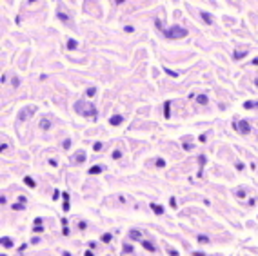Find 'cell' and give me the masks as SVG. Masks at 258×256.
I'll return each instance as SVG.
<instances>
[{
    "mask_svg": "<svg viewBox=\"0 0 258 256\" xmlns=\"http://www.w3.org/2000/svg\"><path fill=\"white\" fill-rule=\"evenodd\" d=\"M24 183H26L27 187H31V189H33V187H36V182L33 180L31 176H26V178H24Z\"/></svg>",
    "mask_w": 258,
    "mask_h": 256,
    "instance_id": "17",
    "label": "cell"
},
{
    "mask_svg": "<svg viewBox=\"0 0 258 256\" xmlns=\"http://www.w3.org/2000/svg\"><path fill=\"white\" fill-rule=\"evenodd\" d=\"M26 207V203L24 202H18V203H13V211H22Z\"/></svg>",
    "mask_w": 258,
    "mask_h": 256,
    "instance_id": "20",
    "label": "cell"
},
{
    "mask_svg": "<svg viewBox=\"0 0 258 256\" xmlns=\"http://www.w3.org/2000/svg\"><path fill=\"white\" fill-rule=\"evenodd\" d=\"M49 127H51V122H49L47 118H42V120H40V129H42V131H49Z\"/></svg>",
    "mask_w": 258,
    "mask_h": 256,
    "instance_id": "10",
    "label": "cell"
},
{
    "mask_svg": "<svg viewBox=\"0 0 258 256\" xmlns=\"http://www.w3.org/2000/svg\"><path fill=\"white\" fill-rule=\"evenodd\" d=\"M124 2H126V0H115V4H117V6H120V4H124Z\"/></svg>",
    "mask_w": 258,
    "mask_h": 256,
    "instance_id": "43",
    "label": "cell"
},
{
    "mask_svg": "<svg viewBox=\"0 0 258 256\" xmlns=\"http://www.w3.org/2000/svg\"><path fill=\"white\" fill-rule=\"evenodd\" d=\"M56 17H58V20H62L64 24H71V17L62 11V6H58V9H56Z\"/></svg>",
    "mask_w": 258,
    "mask_h": 256,
    "instance_id": "4",
    "label": "cell"
},
{
    "mask_svg": "<svg viewBox=\"0 0 258 256\" xmlns=\"http://www.w3.org/2000/svg\"><path fill=\"white\" fill-rule=\"evenodd\" d=\"M164 71H165V73H167L169 76H173V78H176V76H178V73H176V71H171V69H167V67H165Z\"/></svg>",
    "mask_w": 258,
    "mask_h": 256,
    "instance_id": "26",
    "label": "cell"
},
{
    "mask_svg": "<svg viewBox=\"0 0 258 256\" xmlns=\"http://www.w3.org/2000/svg\"><path fill=\"white\" fill-rule=\"evenodd\" d=\"M205 162H207V158H205L204 154H200V156H198V164H200V167H204Z\"/></svg>",
    "mask_w": 258,
    "mask_h": 256,
    "instance_id": "25",
    "label": "cell"
},
{
    "mask_svg": "<svg viewBox=\"0 0 258 256\" xmlns=\"http://www.w3.org/2000/svg\"><path fill=\"white\" fill-rule=\"evenodd\" d=\"M238 131H240L242 135H247L249 131H251V126H249L247 120H242V122H238Z\"/></svg>",
    "mask_w": 258,
    "mask_h": 256,
    "instance_id": "5",
    "label": "cell"
},
{
    "mask_svg": "<svg viewBox=\"0 0 258 256\" xmlns=\"http://www.w3.org/2000/svg\"><path fill=\"white\" fill-rule=\"evenodd\" d=\"M164 36L169 38V40H174V38H184L187 36V29H184L180 26H173L169 29H164Z\"/></svg>",
    "mask_w": 258,
    "mask_h": 256,
    "instance_id": "2",
    "label": "cell"
},
{
    "mask_svg": "<svg viewBox=\"0 0 258 256\" xmlns=\"http://www.w3.org/2000/svg\"><path fill=\"white\" fill-rule=\"evenodd\" d=\"M142 245H144V249H147L149 253H155V251H156V247L153 245L151 242H147V240H142Z\"/></svg>",
    "mask_w": 258,
    "mask_h": 256,
    "instance_id": "11",
    "label": "cell"
},
{
    "mask_svg": "<svg viewBox=\"0 0 258 256\" xmlns=\"http://www.w3.org/2000/svg\"><path fill=\"white\" fill-rule=\"evenodd\" d=\"M255 85H256V87H258V78H255Z\"/></svg>",
    "mask_w": 258,
    "mask_h": 256,
    "instance_id": "44",
    "label": "cell"
},
{
    "mask_svg": "<svg viewBox=\"0 0 258 256\" xmlns=\"http://www.w3.org/2000/svg\"><path fill=\"white\" fill-rule=\"evenodd\" d=\"M244 107H246V109H253V107H256V102H251V100H247V102L244 104Z\"/></svg>",
    "mask_w": 258,
    "mask_h": 256,
    "instance_id": "23",
    "label": "cell"
},
{
    "mask_svg": "<svg viewBox=\"0 0 258 256\" xmlns=\"http://www.w3.org/2000/svg\"><path fill=\"white\" fill-rule=\"evenodd\" d=\"M244 169H246V165H244L242 162H238V164H236V171H244Z\"/></svg>",
    "mask_w": 258,
    "mask_h": 256,
    "instance_id": "35",
    "label": "cell"
},
{
    "mask_svg": "<svg viewBox=\"0 0 258 256\" xmlns=\"http://www.w3.org/2000/svg\"><path fill=\"white\" fill-rule=\"evenodd\" d=\"M62 198H64V202H69V194L67 192H62Z\"/></svg>",
    "mask_w": 258,
    "mask_h": 256,
    "instance_id": "40",
    "label": "cell"
},
{
    "mask_svg": "<svg viewBox=\"0 0 258 256\" xmlns=\"http://www.w3.org/2000/svg\"><path fill=\"white\" fill-rule=\"evenodd\" d=\"M95 93H97V87H89V89L86 91V95L89 96V98H91V96H95Z\"/></svg>",
    "mask_w": 258,
    "mask_h": 256,
    "instance_id": "24",
    "label": "cell"
},
{
    "mask_svg": "<svg viewBox=\"0 0 258 256\" xmlns=\"http://www.w3.org/2000/svg\"><path fill=\"white\" fill-rule=\"evenodd\" d=\"M122 251H124V253H133L135 249H133V245H131V244H124V247H122Z\"/></svg>",
    "mask_w": 258,
    "mask_h": 256,
    "instance_id": "21",
    "label": "cell"
},
{
    "mask_svg": "<svg viewBox=\"0 0 258 256\" xmlns=\"http://www.w3.org/2000/svg\"><path fill=\"white\" fill-rule=\"evenodd\" d=\"M151 209L155 214H164V207L162 205H156V203H151Z\"/></svg>",
    "mask_w": 258,
    "mask_h": 256,
    "instance_id": "16",
    "label": "cell"
},
{
    "mask_svg": "<svg viewBox=\"0 0 258 256\" xmlns=\"http://www.w3.org/2000/svg\"><path fill=\"white\" fill-rule=\"evenodd\" d=\"M182 147H184L185 151H191V149H193V145H191V144H187V142H184V144H182Z\"/></svg>",
    "mask_w": 258,
    "mask_h": 256,
    "instance_id": "32",
    "label": "cell"
},
{
    "mask_svg": "<svg viewBox=\"0 0 258 256\" xmlns=\"http://www.w3.org/2000/svg\"><path fill=\"white\" fill-rule=\"evenodd\" d=\"M64 211H69V202H64Z\"/></svg>",
    "mask_w": 258,
    "mask_h": 256,
    "instance_id": "42",
    "label": "cell"
},
{
    "mask_svg": "<svg viewBox=\"0 0 258 256\" xmlns=\"http://www.w3.org/2000/svg\"><path fill=\"white\" fill-rule=\"evenodd\" d=\"M78 227H80L82 231H84V229H86V227H87V224H86V222H80V224H78Z\"/></svg>",
    "mask_w": 258,
    "mask_h": 256,
    "instance_id": "41",
    "label": "cell"
},
{
    "mask_svg": "<svg viewBox=\"0 0 258 256\" xmlns=\"http://www.w3.org/2000/svg\"><path fill=\"white\" fill-rule=\"evenodd\" d=\"M122 122H124V116H122V115H115V116L109 118V124H111V126H120Z\"/></svg>",
    "mask_w": 258,
    "mask_h": 256,
    "instance_id": "6",
    "label": "cell"
},
{
    "mask_svg": "<svg viewBox=\"0 0 258 256\" xmlns=\"http://www.w3.org/2000/svg\"><path fill=\"white\" fill-rule=\"evenodd\" d=\"M196 102H198V104H202V106H205V104L209 102V98H207L205 95H198V96H196Z\"/></svg>",
    "mask_w": 258,
    "mask_h": 256,
    "instance_id": "19",
    "label": "cell"
},
{
    "mask_svg": "<svg viewBox=\"0 0 258 256\" xmlns=\"http://www.w3.org/2000/svg\"><path fill=\"white\" fill-rule=\"evenodd\" d=\"M75 111L78 113V115H82V116H91L95 118L97 116V107L91 106V104H86L84 100H78V102H75Z\"/></svg>",
    "mask_w": 258,
    "mask_h": 256,
    "instance_id": "1",
    "label": "cell"
},
{
    "mask_svg": "<svg viewBox=\"0 0 258 256\" xmlns=\"http://www.w3.org/2000/svg\"><path fill=\"white\" fill-rule=\"evenodd\" d=\"M156 167H165V160L164 158H158L156 160Z\"/></svg>",
    "mask_w": 258,
    "mask_h": 256,
    "instance_id": "30",
    "label": "cell"
},
{
    "mask_svg": "<svg viewBox=\"0 0 258 256\" xmlns=\"http://www.w3.org/2000/svg\"><path fill=\"white\" fill-rule=\"evenodd\" d=\"M104 169H106L104 165H93V167L87 171V173H89V174H98V173H102Z\"/></svg>",
    "mask_w": 258,
    "mask_h": 256,
    "instance_id": "12",
    "label": "cell"
},
{
    "mask_svg": "<svg viewBox=\"0 0 258 256\" xmlns=\"http://www.w3.org/2000/svg\"><path fill=\"white\" fill-rule=\"evenodd\" d=\"M111 238H113V236H111V233H106V235L102 236V242H104V244H109V242H111Z\"/></svg>",
    "mask_w": 258,
    "mask_h": 256,
    "instance_id": "22",
    "label": "cell"
},
{
    "mask_svg": "<svg viewBox=\"0 0 258 256\" xmlns=\"http://www.w3.org/2000/svg\"><path fill=\"white\" fill-rule=\"evenodd\" d=\"M205 140H207V136H205V135H200V136H198V142H202V144H204Z\"/></svg>",
    "mask_w": 258,
    "mask_h": 256,
    "instance_id": "38",
    "label": "cell"
},
{
    "mask_svg": "<svg viewBox=\"0 0 258 256\" xmlns=\"http://www.w3.org/2000/svg\"><path fill=\"white\" fill-rule=\"evenodd\" d=\"M198 242H200V244H207V242H209V238H207L205 235H200V236H198Z\"/></svg>",
    "mask_w": 258,
    "mask_h": 256,
    "instance_id": "27",
    "label": "cell"
},
{
    "mask_svg": "<svg viewBox=\"0 0 258 256\" xmlns=\"http://www.w3.org/2000/svg\"><path fill=\"white\" fill-rule=\"evenodd\" d=\"M164 116H165V118H171V102H169V100L164 104Z\"/></svg>",
    "mask_w": 258,
    "mask_h": 256,
    "instance_id": "9",
    "label": "cell"
},
{
    "mask_svg": "<svg viewBox=\"0 0 258 256\" xmlns=\"http://www.w3.org/2000/svg\"><path fill=\"white\" fill-rule=\"evenodd\" d=\"M256 107H258V102H256Z\"/></svg>",
    "mask_w": 258,
    "mask_h": 256,
    "instance_id": "45",
    "label": "cell"
},
{
    "mask_svg": "<svg viewBox=\"0 0 258 256\" xmlns=\"http://www.w3.org/2000/svg\"><path fill=\"white\" fill-rule=\"evenodd\" d=\"M247 53L249 51H235V53H233V58H235V60H242V58L247 56Z\"/></svg>",
    "mask_w": 258,
    "mask_h": 256,
    "instance_id": "13",
    "label": "cell"
},
{
    "mask_svg": "<svg viewBox=\"0 0 258 256\" xmlns=\"http://www.w3.org/2000/svg\"><path fill=\"white\" fill-rule=\"evenodd\" d=\"M93 149H95V151H100V149H102V144H100V142H97V144H95V147H93Z\"/></svg>",
    "mask_w": 258,
    "mask_h": 256,
    "instance_id": "37",
    "label": "cell"
},
{
    "mask_svg": "<svg viewBox=\"0 0 258 256\" xmlns=\"http://www.w3.org/2000/svg\"><path fill=\"white\" fill-rule=\"evenodd\" d=\"M124 31H126V33H133V31H135V27H133V26H126Z\"/></svg>",
    "mask_w": 258,
    "mask_h": 256,
    "instance_id": "34",
    "label": "cell"
},
{
    "mask_svg": "<svg viewBox=\"0 0 258 256\" xmlns=\"http://www.w3.org/2000/svg\"><path fill=\"white\" fill-rule=\"evenodd\" d=\"M76 47H78V42H76V40H73V38H69V40H67V49H69V51H73V49H76Z\"/></svg>",
    "mask_w": 258,
    "mask_h": 256,
    "instance_id": "18",
    "label": "cell"
},
{
    "mask_svg": "<svg viewBox=\"0 0 258 256\" xmlns=\"http://www.w3.org/2000/svg\"><path fill=\"white\" fill-rule=\"evenodd\" d=\"M169 205L174 209V207H176V200H174V198H171V200H169Z\"/></svg>",
    "mask_w": 258,
    "mask_h": 256,
    "instance_id": "39",
    "label": "cell"
},
{
    "mask_svg": "<svg viewBox=\"0 0 258 256\" xmlns=\"http://www.w3.org/2000/svg\"><path fill=\"white\" fill-rule=\"evenodd\" d=\"M0 244L6 247V249H11V247H13V242H11V238H7V236H4V238L0 240Z\"/></svg>",
    "mask_w": 258,
    "mask_h": 256,
    "instance_id": "15",
    "label": "cell"
},
{
    "mask_svg": "<svg viewBox=\"0 0 258 256\" xmlns=\"http://www.w3.org/2000/svg\"><path fill=\"white\" fill-rule=\"evenodd\" d=\"M69 145H71V140L67 138V140L64 142V149H69Z\"/></svg>",
    "mask_w": 258,
    "mask_h": 256,
    "instance_id": "36",
    "label": "cell"
},
{
    "mask_svg": "<svg viewBox=\"0 0 258 256\" xmlns=\"http://www.w3.org/2000/svg\"><path fill=\"white\" fill-rule=\"evenodd\" d=\"M11 84H13V87H18V85H20V78H17V76H15V78L11 80Z\"/></svg>",
    "mask_w": 258,
    "mask_h": 256,
    "instance_id": "31",
    "label": "cell"
},
{
    "mask_svg": "<svg viewBox=\"0 0 258 256\" xmlns=\"http://www.w3.org/2000/svg\"><path fill=\"white\" fill-rule=\"evenodd\" d=\"M35 111H36V107H24L20 113H18V120L20 122H26L27 118H31L35 115Z\"/></svg>",
    "mask_w": 258,
    "mask_h": 256,
    "instance_id": "3",
    "label": "cell"
},
{
    "mask_svg": "<svg viewBox=\"0 0 258 256\" xmlns=\"http://www.w3.org/2000/svg\"><path fill=\"white\" fill-rule=\"evenodd\" d=\"M129 238H131V240H140V242H142V233H140L138 229H133V231H129Z\"/></svg>",
    "mask_w": 258,
    "mask_h": 256,
    "instance_id": "8",
    "label": "cell"
},
{
    "mask_svg": "<svg viewBox=\"0 0 258 256\" xmlns=\"http://www.w3.org/2000/svg\"><path fill=\"white\" fill-rule=\"evenodd\" d=\"M202 20H204L205 24H207V26H211V24H213V17H211L209 13H205V11H202Z\"/></svg>",
    "mask_w": 258,
    "mask_h": 256,
    "instance_id": "14",
    "label": "cell"
},
{
    "mask_svg": "<svg viewBox=\"0 0 258 256\" xmlns=\"http://www.w3.org/2000/svg\"><path fill=\"white\" fill-rule=\"evenodd\" d=\"M33 231H35V233H42L44 227H42V225H35V227H33Z\"/></svg>",
    "mask_w": 258,
    "mask_h": 256,
    "instance_id": "33",
    "label": "cell"
},
{
    "mask_svg": "<svg viewBox=\"0 0 258 256\" xmlns=\"http://www.w3.org/2000/svg\"><path fill=\"white\" fill-rule=\"evenodd\" d=\"M235 194H236V198H246V191H244V189H238Z\"/></svg>",
    "mask_w": 258,
    "mask_h": 256,
    "instance_id": "28",
    "label": "cell"
},
{
    "mask_svg": "<svg viewBox=\"0 0 258 256\" xmlns=\"http://www.w3.org/2000/svg\"><path fill=\"white\" fill-rule=\"evenodd\" d=\"M75 164H84V162H86V153H84V151H78V153H76L75 154Z\"/></svg>",
    "mask_w": 258,
    "mask_h": 256,
    "instance_id": "7",
    "label": "cell"
},
{
    "mask_svg": "<svg viewBox=\"0 0 258 256\" xmlns=\"http://www.w3.org/2000/svg\"><path fill=\"white\" fill-rule=\"evenodd\" d=\"M113 158H115V160H120V158H122V153H120V151H113Z\"/></svg>",
    "mask_w": 258,
    "mask_h": 256,
    "instance_id": "29",
    "label": "cell"
}]
</instances>
